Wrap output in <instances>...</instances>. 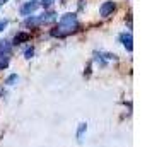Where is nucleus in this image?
Instances as JSON below:
<instances>
[{
  "instance_id": "1",
  "label": "nucleus",
  "mask_w": 152,
  "mask_h": 147,
  "mask_svg": "<svg viewBox=\"0 0 152 147\" xmlns=\"http://www.w3.org/2000/svg\"><path fill=\"white\" fill-rule=\"evenodd\" d=\"M77 26H79V24H77V15L75 14H63L62 17H60V21H58V28H55L51 31V36H58V38L67 36V34H70L72 31H75Z\"/></svg>"
},
{
  "instance_id": "2",
  "label": "nucleus",
  "mask_w": 152,
  "mask_h": 147,
  "mask_svg": "<svg viewBox=\"0 0 152 147\" xmlns=\"http://www.w3.org/2000/svg\"><path fill=\"white\" fill-rule=\"evenodd\" d=\"M38 7H39V0L28 2L26 5H22V7H21V14H22V15H29V14H33V12H34Z\"/></svg>"
},
{
  "instance_id": "3",
  "label": "nucleus",
  "mask_w": 152,
  "mask_h": 147,
  "mask_svg": "<svg viewBox=\"0 0 152 147\" xmlns=\"http://www.w3.org/2000/svg\"><path fill=\"white\" fill-rule=\"evenodd\" d=\"M115 9H116V4L115 2H104L103 5H101V9H99V14L103 15V17H108V15L113 14Z\"/></svg>"
},
{
  "instance_id": "4",
  "label": "nucleus",
  "mask_w": 152,
  "mask_h": 147,
  "mask_svg": "<svg viewBox=\"0 0 152 147\" xmlns=\"http://www.w3.org/2000/svg\"><path fill=\"white\" fill-rule=\"evenodd\" d=\"M39 19V24H50V22L55 21V12L53 10H50V12H45L41 17H38Z\"/></svg>"
},
{
  "instance_id": "5",
  "label": "nucleus",
  "mask_w": 152,
  "mask_h": 147,
  "mask_svg": "<svg viewBox=\"0 0 152 147\" xmlns=\"http://www.w3.org/2000/svg\"><path fill=\"white\" fill-rule=\"evenodd\" d=\"M0 53L4 56H7L10 53V43L9 41H0Z\"/></svg>"
},
{
  "instance_id": "6",
  "label": "nucleus",
  "mask_w": 152,
  "mask_h": 147,
  "mask_svg": "<svg viewBox=\"0 0 152 147\" xmlns=\"http://www.w3.org/2000/svg\"><path fill=\"white\" fill-rule=\"evenodd\" d=\"M121 41H123L125 48L128 50V51H132V34L128 33V34H121Z\"/></svg>"
},
{
  "instance_id": "7",
  "label": "nucleus",
  "mask_w": 152,
  "mask_h": 147,
  "mask_svg": "<svg viewBox=\"0 0 152 147\" xmlns=\"http://www.w3.org/2000/svg\"><path fill=\"white\" fill-rule=\"evenodd\" d=\"M28 39H29V34H28V33H19V34H15L14 43H15V45H19V43L28 41Z\"/></svg>"
},
{
  "instance_id": "8",
  "label": "nucleus",
  "mask_w": 152,
  "mask_h": 147,
  "mask_svg": "<svg viewBox=\"0 0 152 147\" xmlns=\"http://www.w3.org/2000/svg\"><path fill=\"white\" fill-rule=\"evenodd\" d=\"M38 24H39V19L38 17H28L26 19V26H29V28L31 26H38Z\"/></svg>"
},
{
  "instance_id": "9",
  "label": "nucleus",
  "mask_w": 152,
  "mask_h": 147,
  "mask_svg": "<svg viewBox=\"0 0 152 147\" xmlns=\"http://www.w3.org/2000/svg\"><path fill=\"white\" fill-rule=\"evenodd\" d=\"M7 65H9V58L7 56H4V55H0V70L5 69Z\"/></svg>"
},
{
  "instance_id": "10",
  "label": "nucleus",
  "mask_w": 152,
  "mask_h": 147,
  "mask_svg": "<svg viewBox=\"0 0 152 147\" xmlns=\"http://www.w3.org/2000/svg\"><path fill=\"white\" fill-rule=\"evenodd\" d=\"M53 2H55V0H41V2H39V5H43V7H51V5H53Z\"/></svg>"
},
{
  "instance_id": "11",
  "label": "nucleus",
  "mask_w": 152,
  "mask_h": 147,
  "mask_svg": "<svg viewBox=\"0 0 152 147\" xmlns=\"http://www.w3.org/2000/svg\"><path fill=\"white\" fill-rule=\"evenodd\" d=\"M84 128H86V123H80V127H79V132H77V137H79V139L82 137V133H84Z\"/></svg>"
},
{
  "instance_id": "12",
  "label": "nucleus",
  "mask_w": 152,
  "mask_h": 147,
  "mask_svg": "<svg viewBox=\"0 0 152 147\" xmlns=\"http://www.w3.org/2000/svg\"><path fill=\"white\" fill-rule=\"evenodd\" d=\"M17 79H19V77H17L15 74H14V75H10V77L7 79V84H14V82H15V80H17Z\"/></svg>"
},
{
  "instance_id": "13",
  "label": "nucleus",
  "mask_w": 152,
  "mask_h": 147,
  "mask_svg": "<svg viewBox=\"0 0 152 147\" xmlns=\"http://www.w3.org/2000/svg\"><path fill=\"white\" fill-rule=\"evenodd\" d=\"M33 53H34V50L29 48V50H26V53H24V55H26V58H31V56H33Z\"/></svg>"
},
{
  "instance_id": "14",
  "label": "nucleus",
  "mask_w": 152,
  "mask_h": 147,
  "mask_svg": "<svg viewBox=\"0 0 152 147\" xmlns=\"http://www.w3.org/2000/svg\"><path fill=\"white\" fill-rule=\"evenodd\" d=\"M5 26H7V21H0V31L5 28Z\"/></svg>"
},
{
  "instance_id": "15",
  "label": "nucleus",
  "mask_w": 152,
  "mask_h": 147,
  "mask_svg": "<svg viewBox=\"0 0 152 147\" xmlns=\"http://www.w3.org/2000/svg\"><path fill=\"white\" fill-rule=\"evenodd\" d=\"M5 2H7V0H0V4H5Z\"/></svg>"
}]
</instances>
